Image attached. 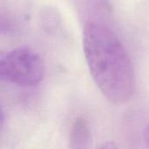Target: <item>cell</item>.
<instances>
[{
    "label": "cell",
    "instance_id": "obj_1",
    "mask_svg": "<svg viewBox=\"0 0 149 149\" xmlns=\"http://www.w3.org/2000/svg\"><path fill=\"white\" fill-rule=\"evenodd\" d=\"M83 49L90 74L112 103L128 101L135 90L130 57L115 32L102 23L88 22L83 31Z\"/></svg>",
    "mask_w": 149,
    "mask_h": 149
},
{
    "label": "cell",
    "instance_id": "obj_2",
    "mask_svg": "<svg viewBox=\"0 0 149 149\" xmlns=\"http://www.w3.org/2000/svg\"><path fill=\"white\" fill-rule=\"evenodd\" d=\"M45 68L41 56L32 48L22 46L2 55L1 78L20 86H35L44 79Z\"/></svg>",
    "mask_w": 149,
    "mask_h": 149
},
{
    "label": "cell",
    "instance_id": "obj_3",
    "mask_svg": "<svg viewBox=\"0 0 149 149\" xmlns=\"http://www.w3.org/2000/svg\"><path fill=\"white\" fill-rule=\"evenodd\" d=\"M91 141V131L87 121L83 118H77L70 130V147L72 148H86L89 147Z\"/></svg>",
    "mask_w": 149,
    "mask_h": 149
},
{
    "label": "cell",
    "instance_id": "obj_4",
    "mask_svg": "<svg viewBox=\"0 0 149 149\" xmlns=\"http://www.w3.org/2000/svg\"><path fill=\"white\" fill-rule=\"evenodd\" d=\"M143 137H144V141H145L146 144L149 147V124L146 127V128L144 130Z\"/></svg>",
    "mask_w": 149,
    "mask_h": 149
}]
</instances>
